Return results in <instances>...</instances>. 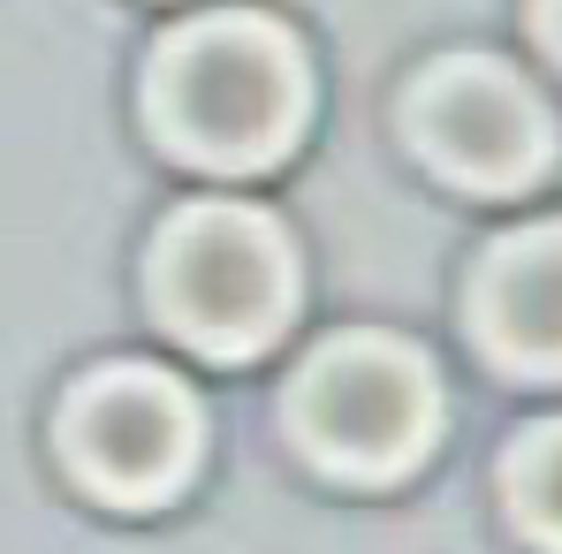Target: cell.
Masks as SVG:
<instances>
[{
  "mask_svg": "<svg viewBox=\"0 0 562 554\" xmlns=\"http://www.w3.org/2000/svg\"><path fill=\"white\" fill-rule=\"evenodd\" d=\"M153 114L205 168H259L304 122V61L267 15H205L153 61Z\"/></svg>",
  "mask_w": 562,
  "mask_h": 554,
  "instance_id": "1",
  "label": "cell"
},
{
  "mask_svg": "<svg viewBox=\"0 0 562 554\" xmlns=\"http://www.w3.org/2000/svg\"><path fill=\"white\" fill-rule=\"evenodd\" d=\"M289 418H296V441L327 471H342V478H395V471H411L426 456V441L441 426V403H434V372L418 365L403 342L350 335V342H327L312 365L296 372Z\"/></svg>",
  "mask_w": 562,
  "mask_h": 554,
  "instance_id": "3",
  "label": "cell"
},
{
  "mask_svg": "<svg viewBox=\"0 0 562 554\" xmlns=\"http://www.w3.org/2000/svg\"><path fill=\"white\" fill-rule=\"evenodd\" d=\"M411 137L471 190H517L548 168V114L502 61H441L411 99Z\"/></svg>",
  "mask_w": 562,
  "mask_h": 554,
  "instance_id": "5",
  "label": "cell"
},
{
  "mask_svg": "<svg viewBox=\"0 0 562 554\" xmlns=\"http://www.w3.org/2000/svg\"><path fill=\"white\" fill-rule=\"evenodd\" d=\"M509 501H517L525 532L562 554V418L517 441V456H509Z\"/></svg>",
  "mask_w": 562,
  "mask_h": 554,
  "instance_id": "7",
  "label": "cell"
},
{
  "mask_svg": "<svg viewBox=\"0 0 562 554\" xmlns=\"http://www.w3.org/2000/svg\"><path fill=\"white\" fill-rule=\"evenodd\" d=\"M540 23H548V38H555V54H562V0H540Z\"/></svg>",
  "mask_w": 562,
  "mask_h": 554,
  "instance_id": "8",
  "label": "cell"
},
{
  "mask_svg": "<svg viewBox=\"0 0 562 554\" xmlns=\"http://www.w3.org/2000/svg\"><path fill=\"white\" fill-rule=\"evenodd\" d=\"M61 449L77 463V478L106 501H160L183 486L198 456V410L168 372L114 365L69 395Z\"/></svg>",
  "mask_w": 562,
  "mask_h": 554,
  "instance_id": "4",
  "label": "cell"
},
{
  "mask_svg": "<svg viewBox=\"0 0 562 554\" xmlns=\"http://www.w3.org/2000/svg\"><path fill=\"white\" fill-rule=\"evenodd\" d=\"M153 296L183 342L213 358H251L296 312V259L267 213L190 205L153 251Z\"/></svg>",
  "mask_w": 562,
  "mask_h": 554,
  "instance_id": "2",
  "label": "cell"
},
{
  "mask_svg": "<svg viewBox=\"0 0 562 554\" xmlns=\"http://www.w3.org/2000/svg\"><path fill=\"white\" fill-rule=\"evenodd\" d=\"M479 335L525 372H562V228L509 236L479 274Z\"/></svg>",
  "mask_w": 562,
  "mask_h": 554,
  "instance_id": "6",
  "label": "cell"
}]
</instances>
